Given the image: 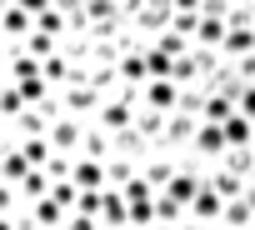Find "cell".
<instances>
[{"mask_svg": "<svg viewBox=\"0 0 255 230\" xmlns=\"http://www.w3.org/2000/svg\"><path fill=\"white\" fill-rule=\"evenodd\" d=\"M225 60H240V55H255V25H230L225 45H220Z\"/></svg>", "mask_w": 255, "mask_h": 230, "instance_id": "cell-13", "label": "cell"}, {"mask_svg": "<svg viewBox=\"0 0 255 230\" xmlns=\"http://www.w3.org/2000/svg\"><path fill=\"white\" fill-rule=\"evenodd\" d=\"M0 30H5V45H25L35 35V15L15 0H5V15H0Z\"/></svg>", "mask_w": 255, "mask_h": 230, "instance_id": "cell-4", "label": "cell"}, {"mask_svg": "<svg viewBox=\"0 0 255 230\" xmlns=\"http://www.w3.org/2000/svg\"><path fill=\"white\" fill-rule=\"evenodd\" d=\"M240 115H250V120H255V85L240 90Z\"/></svg>", "mask_w": 255, "mask_h": 230, "instance_id": "cell-22", "label": "cell"}, {"mask_svg": "<svg viewBox=\"0 0 255 230\" xmlns=\"http://www.w3.org/2000/svg\"><path fill=\"white\" fill-rule=\"evenodd\" d=\"M45 170H50V180H70V175H75V155H60V150H55V155L45 160Z\"/></svg>", "mask_w": 255, "mask_h": 230, "instance_id": "cell-19", "label": "cell"}, {"mask_svg": "<svg viewBox=\"0 0 255 230\" xmlns=\"http://www.w3.org/2000/svg\"><path fill=\"white\" fill-rule=\"evenodd\" d=\"M50 195H55L60 205H70V210H75V200H80V185H75V180H55V185H50Z\"/></svg>", "mask_w": 255, "mask_h": 230, "instance_id": "cell-20", "label": "cell"}, {"mask_svg": "<svg viewBox=\"0 0 255 230\" xmlns=\"http://www.w3.org/2000/svg\"><path fill=\"white\" fill-rule=\"evenodd\" d=\"M155 215H160V225H180V220L190 215V205H180L170 190H160V195H155Z\"/></svg>", "mask_w": 255, "mask_h": 230, "instance_id": "cell-17", "label": "cell"}, {"mask_svg": "<svg viewBox=\"0 0 255 230\" xmlns=\"http://www.w3.org/2000/svg\"><path fill=\"white\" fill-rule=\"evenodd\" d=\"M180 95H185V85L180 80H170V75H160V80H145V90H140V105H150V110H180Z\"/></svg>", "mask_w": 255, "mask_h": 230, "instance_id": "cell-3", "label": "cell"}, {"mask_svg": "<svg viewBox=\"0 0 255 230\" xmlns=\"http://www.w3.org/2000/svg\"><path fill=\"white\" fill-rule=\"evenodd\" d=\"M15 5H25V10H30V15H45V10H50V5H55V0H15Z\"/></svg>", "mask_w": 255, "mask_h": 230, "instance_id": "cell-23", "label": "cell"}, {"mask_svg": "<svg viewBox=\"0 0 255 230\" xmlns=\"http://www.w3.org/2000/svg\"><path fill=\"white\" fill-rule=\"evenodd\" d=\"M225 35H230V20H225V15H205V10H200L195 45H210V50H220V45H225Z\"/></svg>", "mask_w": 255, "mask_h": 230, "instance_id": "cell-12", "label": "cell"}, {"mask_svg": "<svg viewBox=\"0 0 255 230\" xmlns=\"http://www.w3.org/2000/svg\"><path fill=\"white\" fill-rule=\"evenodd\" d=\"M25 110H30V100H25V90L5 80V90H0V115H5V120H20Z\"/></svg>", "mask_w": 255, "mask_h": 230, "instance_id": "cell-16", "label": "cell"}, {"mask_svg": "<svg viewBox=\"0 0 255 230\" xmlns=\"http://www.w3.org/2000/svg\"><path fill=\"white\" fill-rule=\"evenodd\" d=\"M230 5H245V0H230Z\"/></svg>", "mask_w": 255, "mask_h": 230, "instance_id": "cell-24", "label": "cell"}, {"mask_svg": "<svg viewBox=\"0 0 255 230\" xmlns=\"http://www.w3.org/2000/svg\"><path fill=\"white\" fill-rule=\"evenodd\" d=\"M230 150V140H225V125H215V120H200V130H195V140H190V160L195 165H215L220 155Z\"/></svg>", "mask_w": 255, "mask_h": 230, "instance_id": "cell-1", "label": "cell"}, {"mask_svg": "<svg viewBox=\"0 0 255 230\" xmlns=\"http://www.w3.org/2000/svg\"><path fill=\"white\" fill-rule=\"evenodd\" d=\"M205 180H210V185H215V190H220V195H225V200H235V195H245V185H250V180H245V175H240V170H230V165H225V160H215V165H210V175H205Z\"/></svg>", "mask_w": 255, "mask_h": 230, "instance_id": "cell-9", "label": "cell"}, {"mask_svg": "<svg viewBox=\"0 0 255 230\" xmlns=\"http://www.w3.org/2000/svg\"><path fill=\"white\" fill-rule=\"evenodd\" d=\"M50 185H55V180H50V170H45V165H35V170H30L20 185H10V190H15V200H20V205H35V200H45V195H50Z\"/></svg>", "mask_w": 255, "mask_h": 230, "instance_id": "cell-8", "label": "cell"}, {"mask_svg": "<svg viewBox=\"0 0 255 230\" xmlns=\"http://www.w3.org/2000/svg\"><path fill=\"white\" fill-rule=\"evenodd\" d=\"M190 215H195V220H210V225H220V220H225V195H220V190L205 180V185H200V195L190 200Z\"/></svg>", "mask_w": 255, "mask_h": 230, "instance_id": "cell-7", "label": "cell"}, {"mask_svg": "<svg viewBox=\"0 0 255 230\" xmlns=\"http://www.w3.org/2000/svg\"><path fill=\"white\" fill-rule=\"evenodd\" d=\"M65 230H105V220H100V215H85V210H70Z\"/></svg>", "mask_w": 255, "mask_h": 230, "instance_id": "cell-21", "label": "cell"}, {"mask_svg": "<svg viewBox=\"0 0 255 230\" xmlns=\"http://www.w3.org/2000/svg\"><path fill=\"white\" fill-rule=\"evenodd\" d=\"M225 140H230V150H245V145H255V120L235 110L230 120H225Z\"/></svg>", "mask_w": 255, "mask_h": 230, "instance_id": "cell-14", "label": "cell"}, {"mask_svg": "<svg viewBox=\"0 0 255 230\" xmlns=\"http://www.w3.org/2000/svg\"><path fill=\"white\" fill-rule=\"evenodd\" d=\"M195 130H200V115H190V110H170V125H165V140H160L155 150H170V155H180V150H190Z\"/></svg>", "mask_w": 255, "mask_h": 230, "instance_id": "cell-2", "label": "cell"}, {"mask_svg": "<svg viewBox=\"0 0 255 230\" xmlns=\"http://www.w3.org/2000/svg\"><path fill=\"white\" fill-rule=\"evenodd\" d=\"M220 225L250 230V225H255V200H250V195H235V200H225V220H220Z\"/></svg>", "mask_w": 255, "mask_h": 230, "instance_id": "cell-15", "label": "cell"}, {"mask_svg": "<svg viewBox=\"0 0 255 230\" xmlns=\"http://www.w3.org/2000/svg\"><path fill=\"white\" fill-rule=\"evenodd\" d=\"M170 30H175V35H185V40L195 45V30H200V10H175V15H170Z\"/></svg>", "mask_w": 255, "mask_h": 230, "instance_id": "cell-18", "label": "cell"}, {"mask_svg": "<svg viewBox=\"0 0 255 230\" xmlns=\"http://www.w3.org/2000/svg\"><path fill=\"white\" fill-rule=\"evenodd\" d=\"M165 125H170V115H165V110H150V105H140V110H135V130H140L150 145H160V140H165Z\"/></svg>", "mask_w": 255, "mask_h": 230, "instance_id": "cell-10", "label": "cell"}, {"mask_svg": "<svg viewBox=\"0 0 255 230\" xmlns=\"http://www.w3.org/2000/svg\"><path fill=\"white\" fill-rule=\"evenodd\" d=\"M85 125H90V120H75V115H60V120L50 125V145H55L60 155H80V145H85Z\"/></svg>", "mask_w": 255, "mask_h": 230, "instance_id": "cell-5", "label": "cell"}, {"mask_svg": "<svg viewBox=\"0 0 255 230\" xmlns=\"http://www.w3.org/2000/svg\"><path fill=\"white\" fill-rule=\"evenodd\" d=\"M30 170H35V165H30V155H25L20 145H5V155H0V175H5V185H20Z\"/></svg>", "mask_w": 255, "mask_h": 230, "instance_id": "cell-11", "label": "cell"}, {"mask_svg": "<svg viewBox=\"0 0 255 230\" xmlns=\"http://www.w3.org/2000/svg\"><path fill=\"white\" fill-rule=\"evenodd\" d=\"M65 220H70V205H60L55 195H45V200L30 205V225L35 230H65Z\"/></svg>", "mask_w": 255, "mask_h": 230, "instance_id": "cell-6", "label": "cell"}]
</instances>
